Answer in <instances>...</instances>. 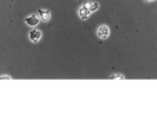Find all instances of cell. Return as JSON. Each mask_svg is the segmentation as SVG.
<instances>
[{"label": "cell", "instance_id": "6da1fadb", "mask_svg": "<svg viewBox=\"0 0 157 125\" xmlns=\"http://www.w3.org/2000/svg\"><path fill=\"white\" fill-rule=\"evenodd\" d=\"M97 36H98V38H101V39H105V38H108L109 37V33H110V29H109V27L107 26V25H101V26H98V28H97Z\"/></svg>", "mask_w": 157, "mask_h": 125}, {"label": "cell", "instance_id": "7a4b0ae2", "mask_svg": "<svg viewBox=\"0 0 157 125\" xmlns=\"http://www.w3.org/2000/svg\"><path fill=\"white\" fill-rule=\"evenodd\" d=\"M28 38H29L31 42H33V43H38L39 39L42 38V32H40L39 29L34 28V29H32V31L28 33Z\"/></svg>", "mask_w": 157, "mask_h": 125}, {"label": "cell", "instance_id": "3957f363", "mask_svg": "<svg viewBox=\"0 0 157 125\" xmlns=\"http://www.w3.org/2000/svg\"><path fill=\"white\" fill-rule=\"evenodd\" d=\"M25 22H26L28 26L34 27V26H37V25L39 23V17L37 16V13H33V15L27 16V17L25 18Z\"/></svg>", "mask_w": 157, "mask_h": 125}, {"label": "cell", "instance_id": "277c9868", "mask_svg": "<svg viewBox=\"0 0 157 125\" xmlns=\"http://www.w3.org/2000/svg\"><path fill=\"white\" fill-rule=\"evenodd\" d=\"M37 16L39 17V20L47 22V21L50 20V11L47 10V9H39V10L37 11Z\"/></svg>", "mask_w": 157, "mask_h": 125}, {"label": "cell", "instance_id": "5b68a950", "mask_svg": "<svg viewBox=\"0 0 157 125\" xmlns=\"http://www.w3.org/2000/svg\"><path fill=\"white\" fill-rule=\"evenodd\" d=\"M90 13H91V11H90L88 7L86 6V4L82 5V6H80V9H78V16H80V18H82V20H87L88 16H90Z\"/></svg>", "mask_w": 157, "mask_h": 125}, {"label": "cell", "instance_id": "8992f818", "mask_svg": "<svg viewBox=\"0 0 157 125\" xmlns=\"http://www.w3.org/2000/svg\"><path fill=\"white\" fill-rule=\"evenodd\" d=\"M86 6H87L88 10L91 11V13H92V11H96V10H98V7H99V5H98L97 1H90V2L86 4Z\"/></svg>", "mask_w": 157, "mask_h": 125}, {"label": "cell", "instance_id": "52a82bcc", "mask_svg": "<svg viewBox=\"0 0 157 125\" xmlns=\"http://www.w3.org/2000/svg\"><path fill=\"white\" fill-rule=\"evenodd\" d=\"M118 77L124 78V76H121V75H113V76H110V78H118Z\"/></svg>", "mask_w": 157, "mask_h": 125}]
</instances>
